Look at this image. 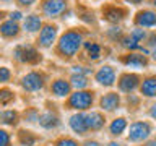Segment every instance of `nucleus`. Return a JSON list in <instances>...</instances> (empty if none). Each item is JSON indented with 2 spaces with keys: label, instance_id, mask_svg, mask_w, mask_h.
Instances as JSON below:
<instances>
[{
  "label": "nucleus",
  "instance_id": "4c0bfd02",
  "mask_svg": "<svg viewBox=\"0 0 156 146\" xmlns=\"http://www.w3.org/2000/svg\"><path fill=\"white\" fill-rule=\"evenodd\" d=\"M127 2H130V3H141L143 0H127Z\"/></svg>",
  "mask_w": 156,
  "mask_h": 146
},
{
  "label": "nucleus",
  "instance_id": "c85d7f7f",
  "mask_svg": "<svg viewBox=\"0 0 156 146\" xmlns=\"http://www.w3.org/2000/svg\"><path fill=\"white\" fill-rule=\"evenodd\" d=\"M10 143V136L7 131H3V130H0V146H8Z\"/></svg>",
  "mask_w": 156,
  "mask_h": 146
},
{
  "label": "nucleus",
  "instance_id": "aec40b11",
  "mask_svg": "<svg viewBox=\"0 0 156 146\" xmlns=\"http://www.w3.org/2000/svg\"><path fill=\"white\" fill-rule=\"evenodd\" d=\"M39 28H41V19H39V16H36V15H31V16H28L24 19V29H26V31L34 33V31H37Z\"/></svg>",
  "mask_w": 156,
  "mask_h": 146
},
{
  "label": "nucleus",
  "instance_id": "4468645a",
  "mask_svg": "<svg viewBox=\"0 0 156 146\" xmlns=\"http://www.w3.org/2000/svg\"><path fill=\"white\" fill-rule=\"evenodd\" d=\"M119 94H115V92H109V94H106L104 97L101 99V107L104 110H114L119 107Z\"/></svg>",
  "mask_w": 156,
  "mask_h": 146
},
{
  "label": "nucleus",
  "instance_id": "f257e3e1",
  "mask_svg": "<svg viewBox=\"0 0 156 146\" xmlns=\"http://www.w3.org/2000/svg\"><path fill=\"white\" fill-rule=\"evenodd\" d=\"M81 42H83V37H81L80 33L68 31V33L63 34L60 37V41H58V50L67 57H73L78 50H80Z\"/></svg>",
  "mask_w": 156,
  "mask_h": 146
},
{
  "label": "nucleus",
  "instance_id": "9d476101",
  "mask_svg": "<svg viewBox=\"0 0 156 146\" xmlns=\"http://www.w3.org/2000/svg\"><path fill=\"white\" fill-rule=\"evenodd\" d=\"M96 80H98V83H101L104 86H112L115 81V71L112 70V67L106 65L96 73Z\"/></svg>",
  "mask_w": 156,
  "mask_h": 146
},
{
  "label": "nucleus",
  "instance_id": "b1692460",
  "mask_svg": "<svg viewBox=\"0 0 156 146\" xmlns=\"http://www.w3.org/2000/svg\"><path fill=\"white\" fill-rule=\"evenodd\" d=\"M72 85L78 88V89H81V88H86L88 86V80L83 75H75L73 73V76H72Z\"/></svg>",
  "mask_w": 156,
  "mask_h": 146
},
{
  "label": "nucleus",
  "instance_id": "2f4dec72",
  "mask_svg": "<svg viewBox=\"0 0 156 146\" xmlns=\"http://www.w3.org/2000/svg\"><path fill=\"white\" fill-rule=\"evenodd\" d=\"M36 0H18L20 5H24V7H29V5H33Z\"/></svg>",
  "mask_w": 156,
  "mask_h": 146
},
{
  "label": "nucleus",
  "instance_id": "c9c22d12",
  "mask_svg": "<svg viewBox=\"0 0 156 146\" xmlns=\"http://www.w3.org/2000/svg\"><path fill=\"white\" fill-rule=\"evenodd\" d=\"M85 146H99V144H98L96 141H86V143H85Z\"/></svg>",
  "mask_w": 156,
  "mask_h": 146
},
{
  "label": "nucleus",
  "instance_id": "a878e982",
  "mask_svg": "<svg viewBox=\"0 0 156 146\" xmlns=\"http://www.w3.org/2000/svg\"><path fill=\"white\" fill-rule=\"evenodd\" d=\"M13 99V92L8 89H2L0 91V104H8Z\"/></svg>",
  "mask_w": 156,
  "mask_h": 146
},
{
  "label": "nucleus",
  "instance_id": "f704fd0d",
  "mask_svg": "<svg viewBox=\"0 0 156 146\" xmlns=\"http://www.w3.org/2000/svg\"><path fill=\"white\" fill-rule=\"evenodd\" d=\"M150 114H151V117H153V119H156V104H153V106H151V110H150Z\"/></svg>",
  "mask_w": 156,
  "mask_h": 146
},
{
  "label": "nucleus",
  "instance_id": "393cba45",
  "mask_svg": "<svg viewBox=\"0 0 156 146\" xmlns=\"http://www.w3.org/2000/svg\"><path fill=\"white\" fill-rule=\"evenodd\" d=\"M122 44H124V47L130 49V50H133V49H140V44L135 41V39H132L130 36H127L122 39Z\"/></svg>",
  "mask_w": 156,
  "mask_h": 146
},
{
  "label": "nucleus",
  "instance_id": "f3484780",
  "mask_svg": "<svg viewBox=\"0 0 156 146\" xmlns=\"http://www.w3.org/2000/svg\"><path fill=\"white\" fill-rule=\"evenodd\" d=\"M52 92H54L55 96H58V97L67 96L68 92H70V83H67V81H63V80L54 81V85H52Z\"/></svg>",
  "mask_w": 156,
  "mask_h": 146
},
{
  "label": "nucleus",
  "instance_id": "20e7f679",
  "mask_svg": "<svg viewBox=\"0 0 156 146\" xmlns=\"http://www.w3.org/2000/svg\"><path fill=\"white\" fill-rule=\"evenodd\" d=\"M70 106L73 109H80V110H85L88 109L91 104H93V94L88 91H76L75 94L70 96Z\"/></svg>",
  "mask_w": 156,
  "mask_h": 146
},
{
  "label": "nucleus",
  "instance_id": "72a5a7b5",
  "mask_svg": "<svg viewBox=\"0 0 156 146\" xmlns=\"http://www.w3.org/2000/svg\"><path fill=\"white\" fill-rule=\"evenodd\" d=\"M148 44H150V46H154V44H156V34H151V36H150Z\"/></svg>",
  "mask_w": 156,
  "mask_h": 146
},
{
  "label": "nucleus",
  "instance_id": "7c9ffc66",
  "mask_svg": "<svg viewBox=\"0 0 156 146\" xmlns=\"http://www.w3.org/2000/svg\"><path fill=\"white\" fill-rule=\"evenodd\" d=\"M21 133H23V131H21ZM24 133H26V136H24V135H21V141H23L24 144H33V143H34V138H33V136H29V135H28V131H24Z\"/></svg>",
  "mask_w": 156,
  "mask_h": 146
},
{
  "label": "nucleus",
  "instance_id": "1a4fd4ad",
  "mask_svg": "<svg viewBox=\"0 0 156 146\" xmlns=\"http://www.w3.org/2000/svg\"><path fill=\"white\" fill-rule=\"evenodd\" d=\"M102 15L107 21L111 23H117L120 19H124L125 16V10L120 8V7H115V5H107L106 8H102Z\"/></svg>",
  "mask_w": 156,
  "mask_h": 146
},
{
  "label": "nucleus",
  "instance_id": "c756f323",
  "mask_svg": "<svg viewBox=\"0 0 156 146\" xmlns=\"http://www.w3.org/2000/svg\"><path fill=\"white\" fill-rule=\"evenodd\" d=\"M57 146H78V144H76V141H73V140H70V138H65V140H60V141H58Z\"/></svg>",
  "mask_w": 156,
  "mask_h": 146
},
{
  "label": "nucleus",
  "instance_id": "7ed1b4c3",
  "mask_svg": "<svg viewBox=\"0 0 156 146\" xmlns=\"http://www.w3.org/2000/svg\"><path fill=\"white\" fill-rule=\"evenodd\" d=\"M151 133V127L148 122H135L130 125L129 130V140L130 141H141Z\"/></svg>",
  "mask_w": 156,
  "mask_h": 146
},
{
  "label": "nucleus",
  "instance_id": "ddd939ff",
  "mask_svg": "<svg viewBox=\"0 0 156 146\" xmlns=\"http://www.w3.org/2000/svg\"><path fill=\"white\" fill-rule=\"evenodd\" d=\"M70 127H72L73 131H76V133L83 135V133L88 130V127H86V115H83V114L73 115L72 119H70Z\"/></svg>",
  "mask_w": 156,
  "mask_h": 146
},
{
  "label": "nucleus",
  "instance_id": "39448f33",
  "mask_svg": "<svg viewBox=\"0 0 156 146\" xmlns=\"http://www.w3.org/2000/svg\"><path fill=\"white\" fill-rule=\"evenodd\" d=\"M135 24L141 28H151L156 26V12L153 10H141L135 16Z\"/></svg>",
  "mask_w": 156,
  "mask_h": 146
},
{
  "label": "nucleus",
  "instance_id": "0eeeda50",
  "mask_svg": "<svg viewBox=\"0 0 156 146\" xmlns=\"http://www.w3.org/2000/svg\"><path fill=\"white\" fill-rule=\"evenodd\" d=\"M57 36V26H52V24H47L41 29V34H39V44L42 47H49L52 46V42L55 41Z\"/></svg>",
  "mask_w": 156,
  "mask_h": 146
},
{
  "label": "nucleus",
  "instance_id": "58836bf2",
  "mask_svg": "<svg viewBox=\"0 0 156 146\" xmlns=\"http://www.w3.org/2000/svg\"><path fill=\"white\" fill-rule=\"evenodd\" d=\"M153 58H154V60H156V49H154V50H153Z\"/></svg>",
  "mask_w": 156,
  "mask_h": 146
},
{
  "label": "nucleus",
  "instance_id": "bb28decb",
  "mask_svg": "<svg viewBox=\"0 0 156 146\" xmlns=\"http://www.w3.org/2000/svg\"><path fill=\"white\" fill-rule=\"evenodd\" d=\"M145 36H146V34H145L143 29H133V31L130 33V37H132V39H135L136 42H140Z\"/></svg>",
  "mask_w": 156,
  "mask_h": 146
},
{
  "label": "nucleus",
  "instance_id": "a211bd4d",
  "mask_svg": "<svg viewBox=\"0 0 156 146\" xmlns=\"http://www.w3.org/2000/svg\"><path fill=\"white\" fill-rule=\"evenodd\" d=\"M141 94H145L148 97L156 96V78H146L141 83Z\"/></svg>",
  "mask_w": 156,
  "mask_h": 146
},
{
  "label": "nucleus",
  "instance_id": "cd10ccee",
  "mask_svg": "<svg viewBox=\"0 0 156 146\" xmlns=\"http://www.w3.org/2000/svg\"><path fill=\"white\" fill-rule=\"evenodd\" d=\"M10 70L7 67H0V83H5V81H8L10 80Z\"/></svg>",
  "mask_w": 156,
  "mask_h": 146
},
{
  "label": "nucleus",
  "instance_id": "f03ea898",
  "mask_svg": "<svg viewBox=\"0 0 156 146\" xmlns=\"http://www.w3.org/2000/svg\"><path fill=\"white\" fill-rule=\"evenodd\" d=\"M13 54H15V57H16V60H20V62L37 63L39 60H41L37 50L33 46H29V44H26V46H18L16 49H15Z\"/></svg>",
  "mask_w": 156,
  "mask_h": 146
},
{
  "label": "nucleus",
  "instance_id": "2eb2a0df",
  "mask_svg": "<svg viewBox=\"0 0 156 146\" xmlns=\"http://www.w3.org/2000/svg\"><path fill=\"white\" fill-rule=\"evenodd\" d=\"M102 125H104V117H102L99 112H91V114L86 115V127L88 128L99 130Z\"/></svg>",
  "mask_w": 156,
  "mask_h": 146
},
{
  "label": "nucleus",
  "instance_id": "6e6552de",
  "mask_svg": "<svg viewBox=\"0 0 156 146\" xmlns=\"http://www.w3.org/2000/svg\"><path fill=\"white\" fill-rule=\"evenodd\" d=\"M23 88L26 91H37L42 88V76L36 71L28 73L26 76L23 78Z\"/></svg>",
  "mask_w": 156,
  "mask_h": 146
},
{
  "label": "nucleus",
  "instance_id": "6ab92c4d",
  "mask_svg": "<svg viewBox=\"0 0 156 146\" xmlns=\"http://www.w3.org/2000/svg\"><path fill=\"white\" fill-rule=\"evenodd\" d=\"M39 123H41L44 128H52V127H55L58 123V119H57V115L52 114V112H46V114H42L39 117Z\"/></svg>",
  "mask_w": 156,
  "mask_h": 146
},
{
  "label": "nucleus",
  "instance_id": "e433bc0d",
  "mask_svg": "<svg viewBox=\"0 0 156 146\" xmlns=\"http://www.w3.org/2000/svg\"><path fill=\"white\" fill-rule=\"evenodd\" d=\"M145 146H156V140H153V141H148Z\"/></svg>",
  "mask_w": 156,
  "mask_h": 146
},
{
  "label": "nucleus",
  "instance_id": "9b49d317",
  "mask_svg": "<svg viewBox=\"0 0 156 146\" xmlns=\"http://www.w3.org/2000/svg\"><path fill=\"white\" fill-rule=\"evenodd\" d=\"M138 80H140V78L136 76V75H133V73L122 75L120 81H119V88H120L124 92H132L136 86H138Z\"/></svg>",
  "mask_w": 156,
  "mask_h": 146
},
{
  "label": "nucleus",
  "instance_id": "412c9836",
  "mask_svg": "<svg viewBox=\"0 0 156 146\" xmlns=\"http://www.w3.org/2000/svg\"><path fill=\"white\" fill-rule=\"evenodd\" d=\"M85 47L88 50V55H90L91 60H98L101 57V46L96 42H85Z\"/></svg>",
  "mask_w": 156,
  "mask_h": 146
},
{
  "label": "nucleus",
  "instance_id": "4be33fe9",
  "mask_svg": "<svg viewBox=\"0 0 156 146\" xmlns=\"http://www.w3.org/2000/svg\"><path fill=\"white\" fill-rule=\"evenodd\" d=\"M125 128H127V120L122 119V117H120V119H115L111 123V133L112 135H120Z\"/></svg>",
  "mask_w": 156,
  "mask_h": 146
},
{
  "label": "nucleus",
  "instance_id": "5701e85b",
  "mask_svg": "<svg viewBox=\"0 0 156 146\" xmlns=\"http://www.w3.org/2000/svg\"><path fill=\"white\" fill-rule=\"evenodd\" d=\"M15 122H16V112H13V110H2L0 112V123L13 125Z\"/></svg>",
  "mask_w": 156,
  "mask_h": 146
},
{
  "label": "nucleus",
  "instance_id": "dca6fc26",
  "mask_svg": "<svg viewBox=\"0 0 156 146\" xmlns=\"http://www.w3.org/2000/svg\"><path fill=\"white\" fill-rule=\"evenodd\" d=\"M18 33H20V28H18L16 21H12V19H10V21H5V23L0 24V34L5 37H15Z\"/></svg>",
  "mask_w": 156,
  "mask_h": 146
},
{
  "label": "nucleus",
  "instance_id": "423d86ee",
  "mask_svg": "<svg viewBox=\"0 0 156 146\" xmlns=\"http://www.w3.org/2000/svg\"><path fill=\"white\" fill-rule=\"evenodd\" d=\"M67 7L65 0H46L42 5V10L47 16H55V15H60Z\"/></svg>",
  "mask_w": 156,
  "mask_h": 146
},
{
  "label": "nucleus",
  "instance_id": "a19ab883",
  "mask_svg": "<svg viewBox=\"0 0 156 146\" xmlns=\"http://www.w3.org/2000/svg\"><path fill=\"white\" fill-rule=\"evenodd\" d=\"M153 5H154V7H156V0H153Z\"/></svg>",
  "mask_w": 156,
  "mask_h": 146
},
{
  "label": "nucleus",
  "instance_id": "ea45409f",
  "mask_svg": "<svg viewBox=\"0 0 156 146\" xmlns=\"http://www.w3.org/2000/svg\"><path fill=\"white\" fill-rule=\"evenodd\" d=\"M109 146H120V144H117V143H111Z\"/></svg>",
  "mask_w": 156,
  "mask_h": 146
},
{
  "label": "nucleus",
  "instance_id": "f8f14e48",
  "mask_svg": "<svg viewBox=\"0 0 156 146\" xmlns=\"http://www.w3.org/2000/svg\"><path fill=\"white\" fill-rule=\"evenodd\" d=\"M122 62L125 63V65L129 67H145L146 63H148V58H146L143 54H129V55H125L124 58H122Z\"/></svg>",
  "mask_w": 156,
  "mask_h": 146
},
{
  "label": "nucleus",
  "instance_id": "473e14b6",
  "mask_svg": "<svg viewBox=\"0 0 156 146\" xmlns=\"http://www.w3.org/2000/svg\"><path fill=\"white\" fill-rule=\"evenodd\" d=\"M10 16H12V21H16V19L21 18V13H20V12H13L12 15H10Z\"/></svg>",
  "mask_w": 156,
  "mask_h": 146
}]
</instances>
